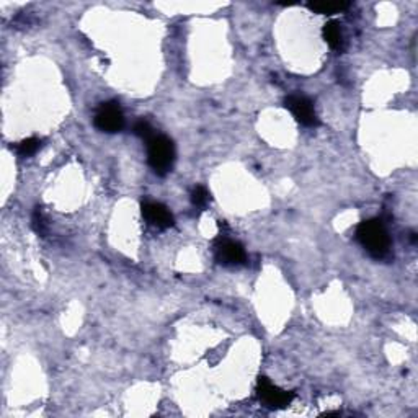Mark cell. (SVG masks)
<instances>
[{
    "instance_id": "cell-2",
    "label": "cell",
    "mask_w": 418,
    "mask_h": 418,
    "mask_svg": "<svg viewBox=\"0 0 418 418\" xmlns=\"http://www.w3.org/2000/svg\"><path fill=\"white\" fill-rule=\"evenodd\" d=\"M175 161V146L167 136L156 134L147 141V162H149L154 173L165 177Z\"/></svg>"
},
{
    "instance_id": "cell-6",
    "label": "cell",
    "mask_w": 418,
    "mask_h": 418,
    "mask_svg": "<svg viewBox=\"0 0 418 418\" xmlns=\"http://www.w3.org/2000/svg\"><path fill=\"white\" fill-rule=\"evenodd\" d=\"M142 216H144L146 221L151 225L159 229L172 227L175 224L173 214L170 213V209L167 206H164L162 203L146 201L144 205H142Z\"/></svg>"
},
{
    "instance_id": "cell-8",
    "label": "cell",
    "mask_w": 418,
    "mask_h": 418,
    "mask_svg": "<svg viewBox=\"0 0 418 418\" xmlns=\"http://www.w3.org/2000/svg\"><path fill=\"white\" fill-rule=\"evenodd\" d=\"M322 35L323 40L327 41V45L335 49V51H342L343 49V33L342 28H340L338 21H328V23L323 25L322 28Z\"/></svg>"
},
{
    "instance_id": "cell-3",
    "label": "cell",
    "mask_w": 418,
    "mask_h": 418,
    "mask_svg": "<svg viewBox=\"0 0 418 418\" xmlns=\"http://www.w3.org/2000/svg\"><path fill=\"white\" fill-rule=\"evenodd\" d=\"M284 107L289 109L291 114H293L299 124L306 126V128H317L318 126L316 108H314V103L311 102V98H307L306 95H301V93H291V95L286 97Z\"/></svg>"
},
{
    "instance_id": "cell-4",
    "label": "cell",
    "mask_w": 418,
    "mask_h": 418,
    "mask_svg": "<svg viewBox=\"0 0 418 418\" xmlns=\"http://www.w3.org/2000/svg\"><path fill=\"white\" fill-rule=\"evenodd\" d=\"M257 392L260 402L268 407V409H284V407H288L294 399L293 392H286V390L274 386V384L265 376L258 377Z\"/></svg>"
},
{
    "instance_id": "cell-13",
    "label": "cell",
    "mask_w": 418,
    "mask_h": 418,
    "mask_svg": "<svg viewBox=\"0 0 418 418\" xmlns=\"http://www.w3.org/2000/svg\"><path fill=\"white\" fill-rule=\"evenodd\" d=\"M33 227H35V230L40 235L46 234V223H45V218H43L40 209H36L35 214H33Z\"/></svg>"
},
{
    "instance_id": "cell-5",
    "label": "cell",
    "mask_w": 418,
    "mask_h": 418,
    "mask_svg": "<svg viewBox=\"0 0 418 418\" xmlns=\"http://www.w3.org/2000/svg\"><path fill=\"white\" fill-rule=\"evenodd\" d=\"M93 123H95L97 129L103 131V133H108V134H114V133H119L121 129H123L124 126V114L121 112L119 104L118 103H102L100 108L97 109V114H95V119H93Z\"/></svg>"
},
{
    "instance_id": "cell-9",
    "label": "cell",
    "mask_w": 418,
    "mask_h": 418,
    "mask_svg": "<svg viewBox=\"0 0 418 418\" xmlns=\"http://www.w3.org/2000/svg\"><path fill=\"white\" fill-rule=\"evenodd\" d=\"M307 7H309L314 14H318V15H335V14H340L343 12L350 7V4L346 2H311L307 4Z\"/></svg>"
},
{
    "instance_id": "cell-7",
    "label": "cell",
    "mask_w": 418,
    "mask_h": 418,
    "mask_svg": "<svg viewBox=\"0 0 418 418\" xmlns=\"http://www.w3.org/2000/svg\"><path fill=\"white\" fill-rule=\"evenodd\" d=\"M216 258L223 265H242L245 262V250L239 242L223 240L216 245Z\"/></svg>"
},
{
    "instance_id": "cell-1",
    "label": "cell",
    "mask_w": 418,
    "mask_h": 418,
    "mask_svg": "<svg viewBox=\"0 0 418 418\" xmlns=\"http://www.w3.org/2000/svg\"><path fill=\"white\" fill-rule=\"evenodd\" d=\"M356 239L374 258H386L390 252V239L382 221L370 219L356 227Z\"/></svg>"
},
{
    "instance_id": "cell-11",
    "label": "cell",
    "mask_w": 418,
    "mask_h": 418,
    "mask_svg": "<svg viewBox=\"0 0 418 418\" xmlns=\"http://www.w3.org/2000/svg\"><path fill=\"white\" fill-rule=\"evenodd\" d=\"M191 203L196 208H206L209 203V191L205 188V186H196V188L191 191Z\"/></svg>"
},
{
    "instance_id": "cell-12",
    "label": "cell",
    "mask_w": 418,
    "mask_h": 418,
    "mask_svg": "<svg viewBox=\"0 0 418 418\" xmlns=\"http://www.w3.org/2000/svg\"><path fill=\"white\" fill-rule=\"evenodd\" d=\"M134 134L139 136L141 139H144V141H149V139H152L154 136H156L151 123H149V121H146V119H139L134 124Z\"/></svg>"
},
{
    "instance_id": "cell-10",
    "label": "cell",
    "mask_w": 418,
    "mask_h": 418,
    "mask_svg": "<svg viewBox=\"0 0 418 418\" xmlns=\"http://www.w3.org/2000/svg\"><path fill=\"white\" fill-rule=\"evenodd\" d=\"M41 149V141L36 139V137H28V139H23L16 146V154L20 157H31Z\"/></svg>"
}]
</instances>
